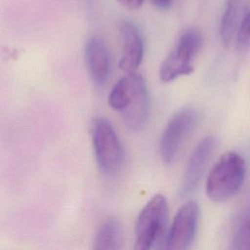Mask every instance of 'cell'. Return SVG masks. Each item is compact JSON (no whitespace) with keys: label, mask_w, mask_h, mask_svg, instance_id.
<instances>
[{"label":"cell","mask_w":250,"mask_h":250,"mask_svg":"<svg viewBox=\"0 0 250 250\" xmlns=\"http://www.w3.org/2000/svg\"><path fill=\"white\" fill-rule=\"evenodd\" d=\"M246 175L244 159L234 151L223 153L210 169L206 180V194L213 202H225L242 188Z\"/></svg>","instance_id":"1"},{"label":"cell","mask_w":250,"mask_h":250,"mask_svg":"<svg viewBox=\"0 0 250 250\" xmlns=\"http://www.w3.org/2000/svg\"><path fill=\"white\" fill-rule=\"evenodd\" d=\"M201 119V112L194 107H185L170 118L162 132L159 144L160 155L164 163L175 162L184 144L196 130Z\"/></svg>","instance_id":"2"},{"label":"cell","mask_w":250,"mask_h":250,"mask_svg":"<svg viewBox=\"0 0 250 250\" xmlns=\"http://www.w3.org/2000/svg\"><path fill=\"white\" fill-rule=\"evenodd\" d=\"M92 143L99 169L104 174L116 173L124 163V148L112 124L104 117L94 120Z\"/></svg>","instance_id":"3"},{"label":"cell","mask_w":250,"mask_h":250,"mask_svg":"<svg viewBox=\"0 0 250 250\" xmlns=\"http://www.w3.org/2000/svg\"><path fill=\"white\" fill-rule=\"evenodd\" d=\"M201 46L202 37L197 30L188 29L183 32L160 65L161 81L170 82L180 76L190 74L194 69V58Z\"/></svg>","instance_id":"4"},{"label":"cell","mask_w":250,"mask_h":250,"mask_svg":"<svg viewBox=\"0 0 250 250\" xmlns=\"http://www.w3.org/2000/svg\"><path fill=\"white\" fill-rule=\"evenodd\" d=\"M168 205L162 194L153 195L140 211L135 226V243L132 250H150L163 229Z\"/></svg>","instance_id":"5"},{"label":"cell","mask_w":250,"mask_h":250,"mask_svg":"<svg viewBox=\"0 0 250 250\" xmlns=\"http://www.w3.org/2000/svg\"><path fill=\"white\" fill-rule=\"evenodd\" d=\"M200 209L196 201L188 200L177 211L167 232L164 250H190L198 228Z\"/></svg>","instance_id":"6"},{"label":"cell","mask_w":250,"mask_h":250,"mask_svg":"<svg viewBox=\"0 0 250 250\" xmlns=\"http://www.w3.org/2000/svg\"><path fill=\"white\" fill-rule=\"evenodd\" d=\"M217 144V139L214 136H206L193 148L184 170L181 185L182 194H188L197 187L216 150Z\"/></svg>","instance_id":"7"},{"label":"cell","mask_w":250,"mask_h":250,"mask_svg":"<svg viewBox=\"0 0 250 250\" xmlns=\"http://www.w3.org/2000/svg\"><path fill=\"white\" fill-rule=\"evenodd\" d=\"M150 96L144 77L137 73L133 96L127 107L121 112L124 124L131 131H140L146 127L150 114Z\"/></svg>","instance_id":"8"},{"label":"cell","mask_w":250,"mask_h":250,"mask_svg":"<svg viewBox=\"0 0 250 250\" xmlns=\"http://www.w3.org/2000/svg\"><path fill=\"white\" fill-rule=\"evenodd\" d=\"M122 38V55L119 68L126 74L134 73L144 58V39L140 29L131 21H124L119 26Z\"/></svg>","instance_id":"9"},{"label":"cell","mask_w":250,"mask_h":250,"mask_svg":"<svg viewBox=\"0 0 250 250\" xmlns=\"http://www.w3.org/2000/svg\"><path fill=\"white\" fill-rule=\"evenodd\" d=\"M84 58L92 81L96 85L104 84L109 75L110 57L108 49L102 38L93 36L87 41Z\"/></svg>","instance_id":"10"},{"label":"cell","mask_w":250,"mask_h":250,"mask_svg":"<svg viewBox=\"0 0 250 250\" xmlns=\"http://www.w3.org/2000/svg\"><path fill=\"white\" fill-rule=\"evenodd\" d=\"M243 0H227L226 8L220 24L222 43L229 48L236 41V37L245 17Z\"/></svg>","instance_id":"11"},{"label":"cell","mask_w":250,"mask_h":250,"mask_svg":"<svg viewBox=\"0 0 250 250\" xmlns=\"http://www.w3.org/2000/svg\"><path fill=\"white\" fill-rule=\"evenodd\" d=\"M122 228L116 218L104 220L99 227L95 239L94 250H120Z\"/></svg>","instance_id":"12"},{"label":"cell","mask_w":250,"mask_h":250,"mask_svg":"<svg viewBox=\"0 0 250 250\" xmlns=\"http://www.w3.org/2000/svg\"><path fill=\"white\" fill-rule=\"evenodd\" d=\"M137 72L126 74L112 87L108 95V105L120 113L127 107L133 96Z\"/></svg>","instance_id":"13"},{"label":"cell","mask_w":250,"mask_h":250,"mask_svg":"<svg viewBox=\"0 0 250 250\" xmlns=\"http://www.w3.org/2000/svg\"><path fill=\"white\" fill-rule=\"evenodd\" d=\"M229 250H250V215L241 220L236 227Z\"/></svg>","instance_id":"14"},{"label":"cell","mask_w":250,"mask_h":250,"mask_svg":"<svg viewBox=\"0 0 250 250\" xmlns=\"http://www.w3.org/2000/svg\"><path fill=\"white\" fill-rule=\"evenodd\" d=\"M235 42L240 48L247 47L250 44V12L245 15L242 21Z\"/></svg>","instance_id":"15"},{"label":"cell","mask_w":250,"mask_h":250,"mask_svg":"<svg viewBox=\"0 0 250 250\" xmlns=\"http://www.w3.org/2000/svg\"><path fill=\"white\" fill-rule=\"evenodd\" d=\"M117 1L122 6L126 7L127 9H130V10L139 9L144 3V0H117Z\"/></svg>","instance_id":"16"},{"label":"cell","mask_w":250,"mask_h":250,"mask_svg":"<svg viewBox=\"0 0 250 250\" xmlns=\"http://www.w3.org/2000/svg\"><path fill=\"white\" fill-rule=\"evenodd\" d=\"M150 1L154 6H156L159 9H166L172 3V0H150Z\"/></svg>","instance_id":"17"}]
</instances>
